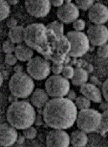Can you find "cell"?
<instances>
[{
  "label": "cell",
  "instance_id": "cell-8",
  "mask_svg": "<svg viewBox=\"0 0 108 147\" xmlns=\"http://www.w3.org/2000/svg\"><path fill=\"white\" fill-rule=\"evenodd\" d=\"M57 16L61 23H73L79 16V10L75 3H73L71 0H66L61 7L58 8Z\"/></svg>",
  "mask_w": 108,
  "mask_h": 147
},
{
  "label": "cell",
  "instance_id": "cell-7",
  "mask_svg": "<svg viewBox=\"0 0 108 147\" xmlns=\"http://www.w3.org/2000/svg\"><path fill=\"white\" fill-rule=\"evenodd\" d=\"M51 67V63L47 60L40 56H35L28 61L26 71L33 80L41 81L50 76Z\"/></svg>",
  "mask_w": 108,
  "mask_h": 147
},
{
  "label": "cell",
  "instance_id": "cell-25",
  "mask_svg": "<svg viewBox=\"0 0 108 147\" xmlns=\"http://www.w3.org/2000/svg\"><path fill=\"white\" fill-rule=\"evenodd\" d=\"M23 135L27 139H30V140L34 139L36 137H37V130H36L35 127L31 126V127L25 129V130H24Z\"/></svg>",
  "mask_w": 108,
  "mask_h": 147
},
{
  "label": "cell",
  "instance_id": "cell-12",
  "mask_svg": "<svg viewBox=\"0 0 108 147\" xmlns=\"http://www.w3.org/2000/svg\"><path fill=\"white\" fill-rule=\"evenodd\" d=\"M88 18L94 25H104L108 21V7L101 3H94L89 9Z\"/></svg>",
  "mask_w": 108,
  "mask_h": 147
},
{
  "label": "cell",
  "instance_id": "cell-31",
  "mask_svg": "<svg viewBox=\"0 0 108 147\" xmlns=\"http://www.w3.org/2000/svg\"><path fill=\"white\" fill-rule=\"evenodd\" d=\"M63 68H64V67L59 63H53L52 66L51 67V70L52 71V73L55 76H59L62 73Z\"/></svg>",
  "mask_w": 108,
  "mask_h": 147
},
{
  "label": "cell",
  "instance_id": "cell-6",
  "mask_svg": "<svg viewBox=\"0 0 108 147\" xmlns=\"http://www.w3.org/2000/svg\"><path fill=\"white\" fill-rule=\"evenodd\" d=\"M71 89L69 80L62 76L53 75L47 78L45 82V91L51 98L65 97Z\"/></svg>",
  "mask_w": 108,
  "mask_h": 147
},
{
  "label": "cell",
  "instance_id": "cell-15",
  "mask_svg": "<svg viewBox=\"0 0 108 147\" xmlns=\"http://www.w3.org/2000/svg\"><path fill=\"white\" fill-rule=\"evenodd\" d=\"M50 96L46 93L45 89L37 88L33 91V93L31 96V102L33 107L36 108H44L46 103L49 102Z\"/></svg>",
  "mask_w": 108,
  "mask_h": 147
},
{
  "label": "cell",
  "instance_id": "cell-10",
  "mask_svg": "<svg viewBox=\"0 0 108 147\" xmlns=\"http://www.w3.org/2000/svg\"><path fill=\"white\" fill-rule=\"evenodd\" d=\"M27 12L35 18L46 17L51 8L49 0H29L25 3Z\"/></svg>",
  "mask_w": 108,
  "mask_h": 147
},
{
  "label": "cell",
  "instance_id": "cell-9",
  "mask_svg": "<svg viewBox=\"0 0 108 147\" xmlns=\"http://www.w3.org/2000/svg\"><path fill=\"white\" fill-rule=\"evenodd\" d=\"M89 42L93 46L100 47L108 41V28L105 25H93L87 30Z\"/></svg>",
  "mask_w": 108,
  "mask_h": 147
},
{
  "label": "cell",
  "instance_id": "cell-22",
  "mask_svg": "<svg viewBox=\"0 0 108 147\" xmlns=\"http://www.w3.org/2000/svg\"><path fill=\"white\" fill-rule=\"evenodd\" d=\"M75 105H76L77 109H79L80 110L86 109H90V106H91V101L88 100L84 96H78L76 98V100H75Z\"/></svg>",
  "mask_w": 108,
  "mask_h": 147
},
{
  "label": "cell",
  "instance_id": "cell-11",
  "mask_svg": "<svg viewBox=\"0 0 108 147\" xmlns=\"http://www.w3.org/2000/svg\"><path fill=\"white\" fill-rule=\"evenodd\" d=\"M70 136L64 130H52L46 136L47 147H69Z\"/></svg>",
  "mask_w": 108,
  "mask_h": 147
},
{
  "label": "cell",
  "instance_id": "cell-19",
  "mask_svg": "<svg viewBox=\"0 0 108 147\" xmlns=\"http://www.w3.org/2000/svg\"><path fill=\"white\" fill-rule=\"evenodd\" d=\"M89 80L88 77V73L86 70L81 68V67H77L74 70V76L71 79V82L75 86H79L81 87L82 85L87 83Z\"/></svg>",
  "mask_w": 108,
  "mask_h": 147
},
{
  "label": "cell",
  "instance_id": "cell-29",
  "mask_svg": "<svg viewBox=\"0 0 108 147\" xmlns=\"http://www.w3.org/2000/svg\"><path fill=\"white\" fill-rule=\"evenodd\" d=\"M97 53H98V56L100 58H103V59L108 58V45L105 44V45L99 47L97 50Z\"/></svg>",
  "mask_w": 108,
  "mask_h": 147
},
{
  "label": "cell",
  "instance_id": "cell-35",
  "mask_svg": "<svg viewBox=\"0 0 108 147\" xmlns=\"http://www.w3.org/2000/svg\"><path fill=\"white\" fill-rule=\"evenodd\" d=\"M77 97H78V96H77V95H76L75 92H74L73 90H71V89H70V91L68 92V94L66 95V98L69 99V100L71 101V102L75 101Z\"/></svg>",
  "mask_w": 108,
  "mask_h": 147
},
{
  "label": "cell",
  "instance_id": "cell-20",
  "mask_svg": "<svg viewBox=\"0 0 108 147\" xmlns=\"http://www.w3.org/2000/svg\"><path fill=\"white\" fill-rule=\"evenodd\" d=\"M11 6L8 5L7 1L0 0V21L5 20L10 15Z\"/></svg>",
  "mask_w": 108,
  "mask_h": 147
},
{
  "label": "cell",
  "instance_id": "cell-37",
  "mask_svg": "<svg viewBox=\"0 0 108 147\" xmlns=\"http://www.w3.org/2000/svg\"><path fill=\"white\" fill-rule=\"evenodd\" d=\"M14 70L16 73H23V67L22 66H17Z\"/></svg>",
  "mask_w": 108,
  "mask_h": 147
},
{
  "label": "cell",
  "instance_id": "cell-23",
  "mask_svg": "<svg viewBox=\"0 0 108 147\" xmlns=\"http://www.w3.org/2000/svg\"><path fill=\"white\" fill-rule=\"evenodd\" d=\"M49 29L54 31L58 36H62L64 34V26L61 22L59 21H53L50 23L47 26Z\"/></svg>",
  "mask_w": 108,
  "mask_h": 147
},
{
  "label": "cell",
  "instance_id": "cell-40",
  "mask_svg": "<svg viewBox=\"0 0 108 147\" xmlns=\"http://www.w3.org/2000/svg\"><path fill=\"white\" fill-rule=\"evenodd\" d=\"M69 147H74V146H69Z\"/></svg>",
  "mask_w": 108,
  "mask_h": 147
},
{
  "label": "cell",
  "instance_id": "cell-17",
  "mask_svg": "<svg viewBox=\"0 0 108 147\" xmlns=\"http://www.w3.org/2000/svg\"><path fill=\"white\" fill-rule=\"evenodd\" d=\"M9 40L15 45H20L25 39V29L22 26H17L9 31Z\"/></svg>",
  "mask_w": 108,
  "mask_h": 147
},
{
  "label": "cell",
  "instance_id": "cell-16",
  "mask_svg": "<svg viewBox=\"0 0 108 147\" xmlns=\"http://www.w3.org/2000/svg\"><path fill=\"white\" fill-rule=\"evenodd\" d=\"M14 54H15V56L17 57V61H27L28 62L30 60H31L33 58L34 52L31 47L20 44V45L16 46Z\"/></svg>",
  "mask_w": 108,
  "mask_h": 147
},
{
  "label": "cell",
  "instance_id": "cell-24",
  "mask_svg": "<svg viewBox=\"0 0 108 147\" xmlns=\"http://www.w3.org/2000/svg\"><path fill=\"white\" fill-rule=\"evenodd\" d=\"M75 5L79 8V10L87 11L94 5L93 0H76Z\"/></svg>",
  "mask_w": 108,
  "mask_h": 147
},
{
  "label": "cell",
  "instance_id": "cell-26",
  "mask_svg": "<svg viewBox=\"0 0 108 147\" xmlns=\"http://www.w3.org/2000/svg\"><path fill=\"white\" fill-rule=\"evenodd\" d=\"M74 68L71 66H65L64 67L63 70H62V76L67 80H71L74 76Z\"/></svg>",
  "mask_w": 108,
  "mask_h": 147
},
{
  "label": "cell",
  "instance_id": "cell-21",
  "mask_svg": "<svg viewBox=\"0 0 108 147\" xmlns=\"http://www.w3.org/2000/svg\"><path fill=\"white\" fill-rule=\"evenodd\" d=\"M97 131H99L100 134L108 132V109L101 114V123Z\"/></svg>",
  "mask_w": 108,
  "mask_h": 147
},
{
  "label": "cell",
  "instance_id": "cell-4",
  "mask_svg": "<svg viewBox=\"0 0 108 147\" xmlns=\"http://www.w3.org/2000/svg\"><path fill=\"white\" fill-rule=\"evenodd\" d=\"M101 123V114L93 109H82L78 112L76 124L79 130L91 133L97 131Z\"/></svg>",
  "mask_w": 108,
  "mask_h": 147
},
{
  "label": "cell",
  "instance_id": "cell-2",
  "mask_svg": "<svg viewBox=\"0 0 108 147\" xmlns=\"http://www.w3.org/2000/svg\"><path fill=\"white\" fill-rule=\"evenodd\" d=\"M36 110L33 105L25 101H17L7 109L8 123L16 130H25L32 126L36 121Z\"/></svg>",
  "mask_w": 108,
  "mask_h": 147
},
{
  "label": "cell",
  "instance_id": "cell-33",
  "mask_svg": "<svg viewBox=\"0 0 108 147\" xmlns=\"http://www.w3.org/2000/svg\"><path fill=\"white\" fill-rule=\"evenodd\" d=\"M6 26L11 30V29L15 28L16 26H17V20H15V18H9V20L6 21Z\"/></svg>",
  "mask_w": 108,
  "mask_h": 147
},
{
  "label": "cell",
  "instance_id": "cell-36",
  "mask_svg": "<svg viewBox=\"0 0 108 147\" xmlns=\"http://www.w3.org/2000/svg\"><path fill=\"white\" fill-rule=\"evenodd\" d=\"M99 108H100V109H101V110H103V112H104V111H105V110H107V109H108V102H106V101H105V102H101Z\"/></svg>",
  "mask_w": 108,
  "mask_h": 147
},
{
  "label": "cell",
  "instance_id": "cell-1",
  "mask_svg": "<svg viewBox=\"0 0 108 147\" xmlns=\"http://www.w3.org/2000/svg\"><path fill=\"white\" fill-rule=\"evenodd\" d=\"M78 109L66 97L50 99L43 109V120L53 130H66L76 123Z\"/></svg>",
  "mask_w": 108,
  "mask_h": 147
},
{
  "label": "cell",
  "instance_id": "cell-34",
  "mask_svg": "<svg viewBox=\"0 0 108 147\" xmlns=\"http://www.w3.org/2000/svg\"><path fill=\"white\" fill-rule=\"evenodd\" d=\"M50 3H51V6L59 8V7H61L64 5L65 1H64V0H52V1H50Z\"/></svg>",
  "mask_w": 108,
  "mask_h": 147
},
{
  "label": "cell",
  "instance_id": "cell-32",
  "mask_svg": "<svg viewBox=\"0 0 108 147\" xmlns=\"http://www.w3.org/2000/svg\"><path fill=\"white\" fill-rule=\"evenodd\" d=\"M101 92H102V96L105 98L106 102H108V79L105 80V82L103 83Z\"/></svg>",
  "mask_w": 108,
  "mask_h": 147
},
{
  "label": "cell",
  "instance_id": "cell-39",
  "mask_svg": "<svg viewBox=\"0 0 108 147\" xmlns=\"http://www.w3.org/2000/svg\"><path fill=\"white\" fill-rule=\"evenodd\" d=\"M3 82H4V77H3V76H2V74L0 73V87L2 86V84H3Z\"/></svg>",
  "mask_w": 108,
  "mask_h": 147
},
{
  "label": "cell",
  "instance_id": "cell-41",
  "mask_svg": "<svg viewBox=\"0 0 108 147\" xmlns=\"http://www.w3.org/2000/svg\"><path fill=\"white\" fill-rule=\"evenodd\" d=\"M107 137H108V132H107Z\"/></svg>",
  "mask_w": 108,
  "mask_h": 147
},
{
  "label": "cell",
  "instance_id": "cell-30",
  "mask_svg": "<svg viewBox=\"0 0 108 147\" xmlns=\"http://www.w3.org/2000/svg\"><path fill=\"white\" fill-rule=\"evenodd\" d=\"M5 63L9 66H14L17 61V57L15 56V54L14 53H8L5 55Z\"/></svg>",
  "mask_w": 108,
  "mask_h": 147
},
{
  "label": "cell",
  "instance_id": "cell-18",
  "mask_svg": "<svg viewBox=\"0 0 108 147\" xmlns=\"http://www.w3.org/2000/svg\"><path fill=\"white\" fill-rule=\"evenodd\" d=\"M71 144L74 147H85L88 142V137L85 132L78 130L71 132L70 136Z\"/></svg>",
  "mask_w": 108,
  "mask_h": 147
},
{
  "label": "cell",
  "instance_id": "cell-27",
  "mask_svg": "<svg viewBox=\"0 0 108 147\" xmlns=\"http://www.w3.org/2000/svg\"><path fill=\"white\" fill-rule=\"evenodd\" d=\"M2 48H3V51H4L6 54H8V53H14L15 49H16V46H15V44L12 43L10 40H6L3 43Z\"/></svg>",
  "mask_w": 108,
  "mask_h": 147
},
{
  "label": "cell",
  "instance_id": "cell-5",
  "mask_svg": "<svg viewBox=\"0 0 108 147\" xmlns=\"http://www.w3.org/2000/svg\"><path fill=\"white\" fill-rule=\"evenodd\" d=\"M66 38L71 44V49L68 54L71 57H81L90 48L89 40L84 32L70 31L66 33Z\"/></svg>",
  "mask_w": 108,
  "mask_h": 147
},
{
  "label": "cell",
  "instance_id": "cell-38",
  "mask_svg": "<svg viewBox=\"0 0 108 147\" xmlns=\"http://www.w3.org/2000/svg\"><path fill=\"white\" fill-rule=\"evenodd\" d=\"M7 3H8V5L11 6V5H17V3H19V1H17V0H10V1H7Z\"/></svg>",
  "mask_w": 108,
  "mask_h": 147
},
{
  "label": "cell",
  "instance_id": "cell-13",
  "mask_svg": "<svg viewBox=\"0 0 108 147\" xmlns=\"http://www.w3.org/2000/svg\"><path fill=\"white\" fill-rule=\"evenodd\" d=\"M17 138L19 134L15 128L9 123L0 124V145L10 147L17 141Z\"/></svg>",
  "mask_w": 108,
  "mask_h": 147
},
{
  "label": "cell",
  "instance_id": "cell-3",
  "mask_svg": "<svg viewBox=\"0 0 108 147\" xmlns=\"http://www.w3.org/2000/svg\"><path fill=\"white\" fill-rule=\"evenodd\" d=\"M33 79L26 73H15L9 81V89L17 98H26L34 91Z\"/></svg>",
  "mask_w": 108,
  "mask_h": 147
},
{
  "label": "cell",
  "instance_id": "cell-14",
  "mask_svg": "<svg viewBox=\"0 0 108 147\" xmlns=\"http://www.w3.org/2000/svg\"><path fill=\"white\" fill-rule=\"evenodd\" d=\"M80 93L82 96L86 97L91 102L95 103H99L102 102V92L101 90L95 85L91 82H87L80 87Z\"/></svg>",
  "mask_w": 108,
  "mask_h": 147
},
{
  "label": "cell",
  "instance_id": "cell-28",
  "mask_svg": "<svg viewBox=\"0 0 108 147\" xmlns=\"http://www.w3.org/2000/svg\"><path fill=\"white\" fill-rule=\"evenodd\" d=\"M73 26L75 32H83V31L85 28V22L84 20H81V18H78V20H76L73 23Z\"/></svg>",
  "mask_w": 108,
  "mask_h": 147
}]
</instances>
